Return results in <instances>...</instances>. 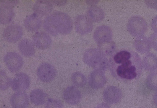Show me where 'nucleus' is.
Listing matches in <instances>:
<instances>
[{
	"label": "nucleus",
	"instance_id": "1",
	"mask_svg": "<svg viewBox=\"0 0 157 108\" xmlns=\"http://www.w3.org/2000/svg\"><path fill=\"white\" fill-rule=\"evenodd\" d=\"M44 26L45 30L52 35L67 34L72 31L73 22L67 14L56 11L50 14L45 18Z\"/></svg>",
	"mask_w": 157,
	"mask_h": 108
},
{
	"label": "nucleus",
	"instance_id": "2",
	"mask_svg": "<svg viewBox=\"0 0 157 108\" xmlns=\"http://www.w3.org/2000/svg\"><path fill=\"white\" fill-rule=\"evenodd\" d=\"M131 58L116 64L115 67L112 68L111 71L112 76L117 79L132 80L137 75L136 68Z\"/></svg>",
	"mask_w": 157,
	"mask_h": 108
},
{
	"label": "nucleus",
	"instance_id": "3",
	"mask_svg": "<svg viewBox=\"0 0 157 108\" xmlns=\"http://www.w3.org/2000/svg\"><path fill=\"white\" fill-rule=\"evenodd\" d=\"M83 60L85 63L95 69L104 71L108 66L107 59L103 53L96 49H91L84 54Z\"/></svg>",
	"mask_w": 157,
	"mask_h": 108
},
{
	"label": "nucleus",
	"instance_id": "4",
	"mask_svg": "<svg viewBox=\"0 0 157 108\" xmlns=\"http://www.w3.org/2000/svg\"><path fill=\"white\" fill-rule=\"evenodd\" d=\"M128 29L130 34L134 36L138 37L142 36L147 29V24L145 20L139 16H134L128 20Z\"/></svg>",
	"mask_w": 157,
	"mask_h": 108
},
{
	"label": "nucleus",
	"instance_id": "5",
	"mask_svg": "<svg viewBox=\"0 0 157 108\" xmlns=\"http://www.w3.org/2000/svg\"><path fill=\"white\" fill-rule=\"evenodd\" d=\"M4 61L8 69L12 73L19 71L23 64L21 57L17 53L11 52L7 53L4 57Z\"/></svg>",
	"mask_w": 157,
	"mask_h": 108
},
{
	"label": "nucleus",
	"instance_id": "6",
	"mask_svg": "<svg viewBox=\"0 0 157 108\" xmlns=\"http://www.w3.org/2000/svg\"><path fill=\"white\" fill-rule=\"evenodd\" d=\"M30 80L29 76L23 72L18 73L12 79L11 86L16 92H24L29 87Z\"/></svg>",
	"mask_w": 157,
	"mask_h": 108
},
{
	"label": "nucleus",
	"instance_id": "7",
	"mask_svg": "<svg viewBox=\"0 0 157 108\" xmlns=\"http://www.w3.org/2000/svg\"><path fill=\"white\" fill-rule=\"evenodd\" d=\"M37 74L41 81L49 82L55 78L56 74V71L51 64L44 63H42L38 67Z\"/></svg>",
	"mask_w": 157,
	"mask_h": 108
},
{
	"label": "nucleus",
	"instance_id": "8",
	"mask_svg": "<svg viewBox=\"0 0 157 108\" xmlns=\"http://www.w3.org/2000/svg\"><path fill=\"white\" fill-rule=\"evenodd\" d=\"M23 33V29L21 26L17 24H12L5 29L3 35L4 38L6 41L14 43L20 39Z\"/></svg>",
	"mask_w": 157,
	"mask_h": 108
},
{
	"label": "nucleus",
	"instance_id": "9",
	"mask_svg": "<svg viewBox=\"0 0 157 108\" xmlns=\"http://www.w3.org/2000/svg\"><path fill=\"white\" fill-rule=\"evenodd\" d=\"M76 31L81 35L87 34L93 29L92 21L88 17L84 15L77 16L75 20Z\"/></svg>",
	"mask_w": 157,
	"mask_h": 108
},
{
	"label": "nucleus",
	"instance_id": "10",
	"mask_svg": "<svg viewBox=\"0 0 157 108\" xmlns=\"http://www.w3.org/2000/svg\"><path fill=\"white\" fill-rule=\"evenodd\" d=\"M88 81L89 85L93 89H98L102 88L107 81L104 71L95 69L90 74Z\"/></svg>",
	"mask_w": 157,
	"mask_h": 108
},
{
	"label": "nucleus",
	"instance_id": "11",
	"mask_svg": "<svg viewBox=\"0 0 157 108\" xmlns=\"http://www.w3.org/2000/svg\"><path fill=\"white\" fill-rule=\"evenodd\" d=\"M63 98L67 103L71 105H76L81 100L82 95L80 91L75 87L70 86L64 91Z\"/></svg>",
	"mask_w": 157,
	"mask_h": 108
},
{
	"label": "nucleus",
	"instance_id": "12",
	"mask_svg": "<svg viewBox=\"0 0 157 108\" xmlns=\"http://www.w3.org/2000/svg\"><path fill=\"white\" fill-rule=\"evenodd\" d=\"M112 36L111 29L109 27L102 25L98 27L94 34L95 41L98 44H101L109 41Z\"/></svg>",
	"mask_w": 157,
	"mask_h": 108
},
{
	"label": "nucleus",
	"instance_id": "13",
	"mask_svg": "<svg viewBox=\"0 0 157 108\" xmlns=\"http://www.w3.org/2000/svg\"><path fill=\"white\" fill-rule=\"evenodd\" d=\"M121 90L113 86H109L104 90L103 97L105 101L110 104L116 103L120 101L122 98Z\"/></svg>",
	"mask_w": 157,
	"mask_h": 108
},
{
	"label": "nucleus",
	"instance_id": "14",
	"mask_svg": "<svg viewBox=\"0 0 157 108\" xmlns=\"http://www.w3.org/2000/svg\"><path fill=\"white\" fill-rule=\"evenodd\" d=\"M33 40L35 45L41 50L48 49L52 44V39L50 36L43 32L35 33L33 36Z\"/></svg>",
	"mask_w": 157,
	"mask_h": 108
},
{
	"label": "nucleus",
	"instance_id": "15",
	"mask_svg": "<svg viewBox=\"0 0 157 108\" xmlns=\"http://www.w3.org/2000/svg\"><path fill=\"white\" fill-rule=\"evenodd\" d=\"M10 103L13 108H27L29 105V99L25 92H17L11 96Z\"/></svg>",
	"mask_w": 157,
	"mask_h": 108
},
{
	"label": "nucleus",
	"instance_id": "16",
	"mask_svg": "<svg viewBox=\"0 0 157 108\" xmlns=\"http://www.w3.org/2000/svg\"><path fill=\"white\" fill-rule=\"evenodd\" d=\"M0 2V23L2 24H6L11 21L14 13L12 5L1 1Z\"/></svg>",
	"mask_w": 157,
	"mask_h": 108
},
{
	"label": "nucleus",
	"instance_id": "17",
	"mask_svg": "<svg viewBox=\"0 0 157 108\" xmlns=\"http://www.w3.org/2000/svg\"><path fill=\"white\" fill-rule=\"evenodd\" d=\"M24 23V26L27 30L33 32L40 28L41 24V21L38 15L34 13L25 19Z\"/></svg>",
	"mask_w": 157,
	"mask_h": 108
},
{
	"label": "nucleus",
	"instance_id": "18",
	"mask_svg": "<svg viewBox=\"0 0 157 108\" xmlns=\"http://www.w3.org/2000/svg\"><path fill=\"white\" fill-rule=\"evenodd\" d=\"M136 50L141 53L149 52L151 46L149 39L143 36L137 37L134 42Z\"/></svg>",
	"mask_w": 157,
	"mask_h": 108
},
{
	"label": "nucleus",
	"instance_id": "19",
	"mask_svg": "<svg viewBox=\"0 0 157 108\" xmlns=\"http://www.w3.org/2000/svg\"><path fill=\"white\" fill-rule=\"evenodd\" d=\"M52 9V4L50 1H38L35 4L33 7L35 13L41 16L49 13Z\"/></svg>",
	"mask_w": 157,
	"mask_h": 108
},
{
	"label": "nucleus",
	"instance_id": "20",
	"mask_svg": "<svg viewBox=\"0 0 157 108\" xmlns=\"http://www.w3.org/2000/svg\"><path fill=\"white\" fill-rule=\"evenodd\" d=\"M31 102L36 106L43 105L45 102L46 95L42 90L36 89L32 90L29 95Z\"/></svg>",
	"mask_w": 157,
	"mask_h": 108
},
{
	"label": "nucleus",
	"instance_id": "21",
	"mask_svg": "<svg viewBox=\"0 0 157 108\" xmlns=\"http://www.w3.org/2000/svg\"><path fill=\"white\" fill-rule=\"evenodd\" d=\"M18 47L20 52L26 57H31L35 54V50L33 45L27 39H24L21 41Z\"/></svg>",
	"mask_w": 157,
	"mask_h": 108
},
{
	"label": "nucleus",
	"instance_id": "22",
	"mask_svg": "<svg viewBox=\"0 0 157 108\" xmlns=\"http://www.w3.org/2000/svg\"><path fill=\"white\" fill-rule=\"evenodd\" d=\"M143 65L147 71H156L157 70V57L152 53L147 54L143 59Z\"/></svg>",
	"mask_w": 157,
	"mask_h": 108
},
{
	"label": "nucleus",
	"instance_id": "23",
	"mask_svg": "<svg viewBox=\"0 0 157 108\" xmlns=\"http://www.w3.org/2000/svg\"><path fill=\"white\" fill-rule=\"evenodd\" d=\"M88 17L92 21L99 22L102 20L104 17V13L101 9L96 6L90 7L88 11Z\"/></svg>",
	"mask_w": 157,
	"mask_h": 108
},
{
	"label": "nucleus",
	"instance_id": "24",
	"mask_svg": "<svg viewBox=\"0 0 157 108\" xmlns=\"http://www.w3.org/2000/svg\"><path fill=\"white\" fill-rule=\"evenodd\" d=\"M71 80L73 84L78 87H83L86 82L85 76L79 72L73 73L71 76Z\"/></svg>",
	"mask_w": 157,
	"mask_h": 108
},
{
	"label": "nucleus",
	"instance_id": "25",
	"mask_svg": "<svg viewBox=\"0 0 157 108\" xmlns=\"http://www.w3.org/2000/svg\"><path fill=\"white\" fill-rule=\"evenodd\" d=\"M146 84L148 88L152 90H157V71L152 72L147 76Z\"/></svg>",
	"mask_w": 157,
	"mask_h": 108
},
{
	"label": "nucleus",
	"instance_id": "26",
	"mask_svg": "<svg viewBox=\"0 0 157 108\" xmlns=\"http://www.w3.org/2000/svg\"><path fill=\"white\" fill-rule=\"evenodd\" d=\"M0 88L2 90H5L11 86L12 79L7 76L6 72L3 70L0 71Z\"/></svg>",
	"mask_w": 157,
	"mask_h": 108
},
{
	"label": "nucleus",
	"instance_id": "27",
	"mask_svg": "<svg viewBox=\"0 0 157 108\" xmlns=\"http://www.w3.org/2000/svg\"><path fill=\"white\" fill-rule=\"evenodd\" d=\"M131 53L129 52L123 50L120 51L116 53L113 56V59L116 64L120 63L121 61L131 58Z\"/></svg>",
	"mask_w": 157,
	"mask_h": 108
},
{
	"label": "nucleus",
	"instance_id": "28",
	"mask_svg": "<svg viewBox=\"0 0 157 108\" xmlns=\"http://www.w3.org/2000/svg\"><path fill=\"white\" fill-rule=\"evenodd\" d=\"M63 105L59 100L52 98L48 99L45 108H63Z\"/></svg>",
	"mask_w": 157,
	"mask_h": 108
},
{
	"label": "nucleus",
	"instance_id": "29",
	"mask_svg": "<svg viewBox=\"0 0 157 108\" xmlns=\"http://www.w3.org/2000/svg\"><path fill=\"white\" fill-rule=\"evenodd\" d=\"M149 40L151 46L154 49L157 50V33L151 35Z\"/></svg>",
	"mask_w": 157,
	"mask_h": 108
},
{
	"label": "nucleus",
	"instance_id": "30",
	"mask_svg": "<svg viewBox=\"0 0 157 108\" xmlns=\"http://www.w3.org/2000/svg\"><path fill=\"white\" fill-rule=\"evenodd\" d=\"M146 3L148 6L157 10V0H147Z\"/></svg>",
	"mask_w": 157,
	"mask_h": 108
},
{
	"label": "nucleus",
	"instance_id": "31",
	"mask_svg": "<svg viewBox=\"0 0 157 108\" xmlns=\"http://www.w3.org/2000/svg\"><path fill=\"white\" fill-rule=\"evenodd\" d=\"M152 30L157 33V16L155 17L152 20L151 23Z\"/></svg>",
	"mask_w": 157,
	"mask_h": 108
},
{
	"label": "nucleus",
	"instance_id": "32",
	"mask_svg": "<svg viewBox=\"0 0 157 108\" xmlns=\"http://www.w3.org/2000/svg\"><path fill=\"white\" fill-rule=\"evenodd\" d=\"M50 1L57 5H63L66 2V1L65 0H52Z\"/></svg>",
	"mask_w": 157,
	"mask_h": 108
},
{
	"label": "nucleus",
	"instance_id": "33",
	"mask_svg": "<svg viewBox=\"0 0 157 108\" xmlns=\"http://www.w3.org/2000/svg\"><path fill=\"white\" fill-rule=\"evenodd\" d=\"M95 108H110V107L107 104L102 103L98 104Z\"/></svg>",
	"mask_w": 157,
	"mask_h": 108
},
{
	"label": "nucleus",
	"instance_id": "34",
	"mask_svg": "<svg viewBox=\"0 0 157 108\" xmlns=\"http://www.w3.org/2000/svg\"><path fill=\"white\" fill-rule=\"evenodd\" d=\"M153 100L154 103L157 106V92L155 94L153 97Z\"/></svg>",
	"mask_w": 157,
	"mask_h": 108
}]
</instances>
